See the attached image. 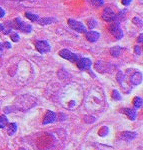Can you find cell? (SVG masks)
Returning <instances> with one entry per match:
<instances>
[{
	"instance_id": "cell-27",
	"label": "cell",
	"mask_w": 143,
	"mask_h": 150,
	"mask_svg": "<svg viewBox=\"0 0 143 150\" xmlns=\"http://www.w3.org/2000/svg\"><path fill=\"white\" fill-rule=\"evenodd\" d=\"M134 50H135V54H137V55H140L141 54V48H140L139 46H135L134 48Z\"/></svg>"
},
{
	"instance_id": "cell-28",
	"label": "cell",
	"mask_w": 143,
	"mask_h": 150,
	"mask_svg": "<svg viewBox=\"0 0 143 150\" xmlns=\"http://www.w3.org/2000/svg\"><path fill=\"white\" fill-rule=\"evenodd\" d=\"M131 1H132V0H122V4H123V5H125V6H127V5H129V4L131 3Z\"/></svg>"
},
{
	"instance_id": "cell-9",
	"label": "cell",
	"mask_w": 143,
	"mask_h": 150,
	"mask_svg": "<svg viewBox=\"0 0 143 150\" xmlns=\"http://www.w3.org/2000/svg\"><path fill=\"white\" fill-rule=\"evenodd\" d=\"M77 67L80 70H87L91 67L92 62L89 58H81V59L77 60Z\"/></svg>"
},
{
	"instance_id": "cell-2",
	"label": "cell",
	"mask_w": 143,
	"mask_h": 150,
	"mask_svg": "<svg viewBox=\"0 0 143 150\" xmlns=\"http://www.w3.org/2000/svg\"><path fill=\"white\" fill-rule=\"evenodd\" d=\"M105 105V96L102 89L99 87H93L90 89L85 99V106L90 111H98Z\"/></svg>"
},
{
	"instance_id": "cell-15",
	"label": "cell",
	"mask_w": 143,
	"mask_h": 150,
	"mask_svg": "<svg viewBox=\"0 0 143 150\" xmlns=\"http://www.w3.org/2000/svg\"><path fill=\"white\" fill-rule=\"evenodd\" d=\"M38 23L40 24V25H47V24H51L53 22H56V19L55 18H50V17H47V18H42L40 19V20H37Z\"/></svg>"
},
{
	"instance_id": "cell-1",
	"label": "cell",
	"mask_w": 143,
	"mask_h": 150,
	"mask_svg": "<svg viewBox=\"0 0 143 150\" xmlns=\"http://www.w3.org/2000/svg\"><path fill=\"white\" fill-rule=\"evenodd\" d=\"M82 100V89L77 84H70L63 90L60 97V102L68 109L78 107Z\"/></svg>"
},
{
	"instance_id": "cell-18",
	"label": "cell",
	"mask_w": 143,
	"mask_h": 150,
	"mask_svg": "<svg viewBox=\"0 0 143 150\" xmlns=\"http://www.w3.org/2000/svg\"><path fill=\"white\" fill-rule=\"evenodd\" d=\"M8 124V119L5 115L0 116V128H5L6 125Z\"/></svg>"
},
{
	"instance_id": "cell-26",
	"label": "cell",
	"mask_w": 143,
	"mask_h": 150,
	"mask_svg": "<svg viewBox=\"0 0 143 150\" xmlns=\"http://www.w3.org/2000/svg\"><path fill=\"white\" fill-rule=\"evenodd\" d=\"M133 22L137 23L138 25H140V26L142 25V20H141V19H139V18H137V17H135L134 19H133Z\"/></svg>"
},
{
	"instance_id": "cell-5",
	"label": "cell",
	"mask_w": 143,
	"mask_h": 150,
	"mask_svg": "<svg viewBox=\"0 0 143 150\" xmlns=\"http://www.w3.org/2000/svg\"><path fill=\"white\" fill-rule=\"evenodd\" d=\"M35 47L40 53H47L51 50L49 43L45 40H37L35 41Z\"/></svg>"
},
{
	"instance_id": "cell-14",
	"label": "cell",
	"mask_w": 143,
	"mask_h": 150,
	"mask_svg": "<svg viewBox=\"0 0 143 150\" xmlns=\"http://www.w3.org/2000/svg\"><path fill=\"white\" fill-rule=\"evenodd\" d=\"M137 136V134L135 132H129V131H126V132H123L121 137H122L124 140H127V141H131Z\"/></svg>"
},
{
	"instance_id": "cell-3",
	"label": "cell",
	"mask_w": 143,
	"mask_h": 150,
	"mask_svg": "<svg viewBox=\"0 0 143 150\" xmlns=\"http://www.w3.org/2000/svg\"><path fill=\"white\" fill-rule=\"evenodd\" d=\"M13 24V27L16 28V29H19L20 31L22 32H25V33H30L31 30H32V27H31L30 24H27L25 22H23L20 18H15V20L12 22Z\"/></svg>"
},
{
	"instance_id": "cell-6",
	"label": "cell",
	"mask_w": 143,
	"mask_h": 150,
	"mask_svg": "<svg viewBox=\"0 0 143 150\" xmlns=\"http://www.w3.org/2000/svg\"><path fill=\"white\" fill-rule=\"evenodd\" d=\"M68 24H69L70 27L73 29V30L77 31V32H80V33L86 32V28H85V26H84V24L79 22V21L74 20V19H69Z\"/></svg>"
},
{
	"instance_id": "cell-30",
	"label": "cell",
	"mask_w": 143,
	"mask_h": 150,
	"mask_svg": "<svg viewBox=\"0 0 143 150\" xmlns=\"http://www.w3.org/2000/svg\"><path fill=\"white\" fill-rule=\"evenodd\" d=\"M4 45H5V47H6V48H11V45L9 44L8 42H5V43H4Z\"/></svg>"
},
{
	"instance_id": "cell-20",
	"label": "cell",
	"mask_w": 143,
	"mask_h": 150,
	"mask_svg": "<svg viewBox=\"0 0 143 150\" xmlns=\"http://www.w3.org/2000/svg\"><path fill=\"white\" fill-rule=\"evenodd\" d=\"M25 16L29 19V20H31V21H37L38 20V16L36 15V14L30 13V12H26Z\"/></svg>"
},
{
	"instance_id": "cell-22",
	"label": "cell",
	"mask_w": 143,
	"mask_h": 150,
	"mask_svg": "<svg viewBox=\"0 0 143 150\" xmlns=\"http://www.w3.org/2000/svg\"><path fill=\"white\" fill-rule=\"evenodd\" d=\"M91 4L95 7H101L104 5L103 0H91Z\"/></svg>"
},
{
	"instance_id": "cell-13",
	"label": "cell",
	"mask_w": 143,
	"mask_h": 150,
	"mask_svg": "<svg viewBox=\"0 0 143 150\" xmlns=\"http://www.w3.org/2000/svg\"><path fill=\"white\" fill-rule=\"evenodd\" d=\"M121 112H123L124 114L127 115L130 120H135L137 117V112L135 109H131V108H124V109L121 110Z\"/></svg>"
},
{
	"instance_id": "cell-19",
	"label": "cell",
	"mask_w": 143,
	"mask_h": 150,
	"mask_svg": "<svg viewBox=\"0 0 143 150\" xmlns=\"http://www.w3.org/2000/svg\"><path fill=\"white\" fill-rule=\"evenodd\" d=\"M142 98L141 97H135L133 100V104H134L135 108H141L142 107Z\"/></svg>"
},
{
	"instance_id": "cell-16",
	"label": "cell",
	"mask_w": 143,
	"mask_h": 150,
	"mask_svg": "<svg viewBox=\"0 0 143 150\" xmlns=\"http://www.w3.org/2000/svg\"><path fill=\"white\" fill-rule=\"evenodd\" d=\"M121 52H122V48L119 47V46H115V47H112L110 49V53L112 56H119V55L121 54Z\"/></svg>"
},
{
	"instance_id": "cell-25",
	"label": "cell",
	"mask_w": 143,
	"mask_h": 150,
	"mask_svg": "<svg viewBox=\"0 0 143 150\" xmlns=\"http://www.w3.org/2000/svg\"><path fill=\"white\" fill-rule=\"evenodd\" d=\"M10 37L13 42H18L19 41V34H17V33H11Z\"/></svg>"
},
{
	"instance_id": "cell-29",
	"label": "cell",
	"mask_w": 143,
	"mask_h": 150,
	"mask_svg": "<svg viewBox=\"0 0 143 150\" xmlns=\"http://www.w3.org/2000/svg\"><path fill=\"white\" fill-rule=\"evenodd\" d=\"M4 15H5V11H4L3 9L1 8V7H0V18L3 17Z\"/></svg>"
},
{
	"instance_id": "cell-17",
	"label": "cell",
	"mask_w": 143,
	"mask_h": 150,
	"mask_svg": "<svg viewBox=\"0 0 143 150\" xmlns=\"http://www.w3.org/2000/svg\"><path fill=\"white\" fill-rule=\"evenodd\" d=\"M16 130H17V124L16 123H10L8 125V128H7V133L9 135H13L16 132Z\"/></svg>"
},
{
	"instance_id": "cell-7",
	"label": "cell",
	"mask_w": 143,
	"mask_h": 150,
	"mask_svg": "<svg viewBox=\"0 0 143 150\" xmlns=\"http://www.w3.org/2000/svg\"><path fill=\"white\" fill-rule=\"evenodd\" d=\"M59 55L64 59L69 60L70 62H76L78 60V55L75 54V53H72L70 50L68 49H62L61 51L59 52Z\"/></svg>"
},
{
	"instance_id": "cell-23",
	"label": "cell",
	"mask_w": 143,
	"mask_h": 150,
	"mask_svg": "<svg viewBox=\"0 0 143 150\" xmlns=\"http://www.w3.org/2000/svg\"><path fill=\"white\" fill-rule=\"evenodd\" d=\"M108 128L106 127V126H103L102 128H101L100 130H99V135H100V136H102V137H104V136H106V135L108 134Z\"/></svg>"
},
{
	"instance_id": "cell-32",
	"label": "cell",
	"mask_w": 143,
	"mask_h": 150,
	"mask_svg": "<svg viewBox=\"0 0 143 150\" xmlns=\"http://www.w3.org/2000/svg\"><path fill=\"white\" fill-rule=\"evenodd\" d=\"M2 30H4V25L3 24H0V31H2Z\"/></svg>"
},
{
	"instance_id": "cell-31",
	"label": "cell",
	"mask_w": 143,
	"mask_h": 150,
	"mask_svg": "<svg viewBox=\"0 0 143 150\" xmlns=\"http://www.w3.org/2000/svg\"><path fill=\"white\" fill-rule=\"evenodd\" d=\"M142 37H143V35L140 34V37L138 38V42H139V43H142Z\"/></svg>"
},
{
	"instance_id": "cell-8",
	"label": "cell",
	"mask_w": 143,
	"mask_h": 150,
	"mask_svg": "<svg viewBox=\"0 0 143 150\" xmlns=\"http://www.w3.org/2000/svg\"><path fill=\"white\" fill-rule=\"evenodd\" d=\"M102 19L107 21V22H113V21L116 20V14L114 13V11L112 9L107 7V8L104 9L102 13Z\"/></svg>"
},
{
	"instance_id": "cell-21",
	"label": "cell",
	"mask_w": 143,
	"mask_h": 150,
	"mask_svg": "<svg viewBox=\"0 0 143 150\" xmlns=\"http://www.w3.org/2000/svg\"><path fill=\"white\" fill-rule=\"evenodd\" d=\"M87 25H88V27L90 29H93L94 27H96V26H97V21H96L95 19L91 18V19H89V20L87 21Z\"/></svg>"
},
{
	"instance_id": "cell-11",
	"label": "cell",
	"mask_w": 143,
	"mask_h": 150,
	"mask_svg": "<svg viewBox=\"0 0 143 150\" xmlns=\"http://www.w3.org/2000/svg\"><path fill=\"white\" fill-rule=\"evenodd\" d=\"M130 82L133 85H139L142 82V73L141 72H135L134 74L131 75L130 77Z\"/></svg>"
},
{
	"instance_id": "cell-33",
	"label": "cell",
	"mask_w": 143,
	"mask_h": 150,
	"mask_svg": "<svg viewBox=\"0 0 143 150\" xmlns=\"http://www.w3.org/2000/svg\"><path fill=\"white\" fill-rule=\"evenodd\" d=\"M2 49H3V46H2V44L0 43V51H2Z\"/></svg>"
},
{
	"instance_id": "cell-10",
	"label": "cell",
	"mask_w": 143,
	"mask_h": 150,
	"mask_svg": "<svg viewBox=\"0 0 143 150\" xmlns=\"http://www.w3.org/2000/svg\"><path fill=\"white\" fill-rule=\"evenodd\" d=\"M56 120V114H55L53 111H47L44 116V119H43V124H48V123H52Z\"/></svg>"
},
{
	"instance_id": "cell-24",
	"label": "cell",
	"mask_w": 143,
	"mask_h": 150,
	"mask_svg": "<svg viewBox=\"0 0 143 150\" xmlns=\"http://www.w3.org/2000/svg\"><path fill=\"white\" fill-rule=\"evenodd\" d=\"M112 97L114 98L115 100H118V101L121 100V95H120V93L118 92L117 90H113L112 91Z\"/></svg>"
},
{
	"instance_id": "cell-34",
	"label": "cell",
	"mask_w": 143,
	"mask_h": 150,
	"mask_svg": "<svg viewBox=\"0 0 143 150\" xmlns=\"http://www.w3.org/2000/svg\"><path fill=\"white\" fill-rule=\"evenodd\" d=\"M19 150H26V149H24V148H20V149H19Z\"/></svg>"
},
{
	"instance_id": "cell-4",
	"label": "cell",
	"mask_w": 143,
	"mask_h": 150,
	"mask_svg": "<svg viewBox=\"0 0 143 150\" xmlns=\"http://www.w3.org/2000/svg\"><path fill=\"white\" fill-rule=\"evenodd\" d=\"M109 31H110V33L114 36L116 39H121V38L123 37V31H122V29L120 28L119 23L115 22V23L110 24V26H109Z\"/></svg>"
},
{
	"instance_id": "cell-12",
	"label": "cell",
	"mask_w": 143,
	"mask_h": 150,
	"mask_svg": "<svg viewBox=\"0 0 143 150\" xmlns=\"http://www.w3.org/2000/svg\"><path fill=\"white\" fill-rule=\"evenodd\" d=\"M85 33L87 40L90 41V42H96L99 39V37H100V34L98 32H96V31H88V32L86 31Z\"/></svg>"
}]
</instances>
